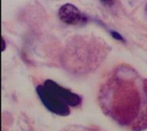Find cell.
Instances as JSON below:
<instances>
[{"instance_id":"obj_1","label":"cell","mask_w":147,"mask_h":131,"mask_svg":"<svg viewBox=\"0 0 147 131\" xmlns=\"http://www.w3.org/2000/svg\"><path fill=\"white\" fill-rule=\"evenodd\" d=\"M98 99L103 112L120 126L133 131L147 129V80L129 66L120 65L110 72Z\"/></svg>"},{"instance_id":"obj_2","label":"cell","mask_w":147,"mask_h":131,"mask_svg":"<svg viewBox=\"0 0 147 131\" xmlns=\"http://www.w3.org/2000/svg\"><path fill=\"white\" fill-rule=\"evenodd\" d=\"M104 43L91 37L74 38L63 55L64 67L77 74H85L96 69L107 55Z\"/></svg>"},{"instance_id":"obj_3","label":"cell","mask_w":147,"mask_h":131,"mask_svg":"<svg viewBox=\"0 0 147 131\" xmlns=\"http://www.w3.org/2000/svg\"><path fill=\"white\" fill-rule=\"evenodd\" d=\"M36 91L44 106L58 116H67L70 107H78L82 102V98L78 94L49 79L39 84Z\"/></svg>"},{"instance_id":"obj_4","label":"cell","mask_w":147,"mask_h":131,"mask_svg":"<svg viewBox=\"0 0 147 131\" xmlns=\"http://www.w3.org/2000/svg\"><path fill=\"white\" fill-rule=\"evenodd\" d=\"M60 20L69 25H82L88 22V17L74 5L66 3L63 5L58 11Z\"/></svg>"},{"instance_id":"obj_5","label":"cell","mask_w":147,"mask_h":131,"mask_svg":"<svg viewBox=\"0 0 147 131\" xmlns=\"http://www.w3.org/2000/svg\"><path fill=\"white\" fill-rule=\"evenodd\" d=\"M62 131H97L94 129L84 127L82 126H69L64 128Z\"/></svg>"},{"instance_id":"obj_6","label":"cell","mask_w":147,"mask_h":131,"mask_svg":"<svg viewBox=\"0 0 147 131\" xmlns=\"http://www.w3.org/2000/svg\"><path fill=\"white\" fill-rule=\"evenodd\" d=\"M145 11H146V14L147 16V4L146 5V8H145Z\"/></svg>"}]
</instances>
